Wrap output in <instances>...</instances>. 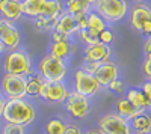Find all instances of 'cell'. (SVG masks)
I'll list each match as a JSON object with an SVG mask.
<instances>
[{"label":"cell","instance_id":"10","mask_svg":"<svg viewBox=\"0 0 151 134\" xmlns=\"http://www.w3.org/2000/svg\"><path fill=\"white\" fill-rule=\"evenodd\" d=\"M0 93L6 100L26 98V78L3 74L0 77Z\"/></svg>","mask_w":151,"mask_h":134},{"label":"cell","instance_id":"7","mask_svg":"<svg viewBox=\"0 0 151 134\" xmlns=\"http://www.w3.org/2000/svg\"><path fill=\"white\" fill-rule=\"evenodd\" d=\"M71 89L77 93H82L88 98H95V96L101 92V84L97 81L94 74H89L82 68H77L73 74V83H71Z\"/></svg>","mask_w":151,"mask_h":134},{"label":"cell","instance_id":"42","mask_svg":"<svg viewBox=\"0 0 151 134\" xmlns=\"http://www.w3.org/2000/svg\"><path fill=\"white\" fill-rule=\"evenodd\" d=\"M144 134H151V133H144Z\"/></svg>","mask_w":151,"mask_h":134},{"label":"cell","instance_id":"38","mask_svg":"<svg viewBox=\"0 0 151 134\" xmlns=\"http://www.w3.org/2000/svg\"><path fill=\"white\" fill-rule=\"evenodd\" d=\"M5 53H6V48H5V45L2 42H0V56H3Z\"/></svg>","mask_w":151,"mask_h":134},{"label":"cell","instance_id":"27","mask_svg":"<svg viewBox=\"0 0 151 134\" xmlns=\"http://www.w3.org/2000/svg\"><path fill=\"white\" fill-rule=\"evenodd\" d=\"M98 42L112 47V44L115 42V32L112 30V27L107 26L104 30H101V32L98 33Z\"/></svg>","mask_w":151,"mask_h":134},{"label":"cell","instance_id":"34","mask_svg":"<svg viewBox=\"0 0 151 134\" xmlns=\"http://www.w3.org/2000/svg\"><path fill=\"white\" fill-rule=\"evenodd\" d=\"M142 48H144V54H145V57H151V38H147V39H145Z\"/></svg>","mask_w":151,"mask_h":134},{"label":"cell","instance_id":"32","mask_svg":"<svg viewBox=\"0 0 151 134\" xmlns=\"http://www.w3.org/2000/svg\"><path fill=\"white\" fill-rule=\"evenodd\" d=\"M101 65V63H92V62H83L82 63V69H85L86 72H89V74H94V72L97 71V68Z\"/></svg>","mask_w":151,"mask_h":134},{"label":"cell","instance_id":"41","mask_svg":"<svg viewBox=\"0 0 151 134\" xmlns=\"http://www.w3.org/2000/svg\"><path fill=\"white\" fill-rule=\"evenodd\" d=\"M147 38H151V32H150V35H148V36H147Z\"/></svg>","mask_w":151,"mask_h":134},{"label":"cell","instance_id":"25","mask_svg":"<svg viewBox=\"0 0 151 134\" xmlns=\"http://www.w3.org/2000/svg\"><path fill=\"white\" fill-rule=\"evenodd\" d=\"M109 26V24L106 23V20L98 14V12L95 11H91V12H88V23H86V29L98 35L101 30H104L106 27Z\"/></svg>","mask_w":151,"mask_h":134},{"label":"cell","instance_id":"37","mask_svg":"<svg viewBox=\"0 0 151 134\" xmlns=\"http://www.w3.org/2000/svg\"><path fill=\"white\" fill-rule=\"evenodd\" d=\"M5 104H6V98L0 93V119H2V115H3V110H5Z\"/></svg>","mask_w":151,"mask_h":134},{"label":"cell","instance_id":"8","mask_svg":"<svg viewBox=\"0 0 151 134\" xmlns=\"http://www.w3.org/2000/svg\"><path fill=\"white\" fill-rule=\"evenodd\" d=\"M71 92V86L67 81H44L40 93V100L47 104H64Z\"/></svg>","mask_w":151,"mask_h":134},{"label":"cell","instance_id":"26","mask_svg":"<svg viewBox=\"0 0 151 134\" xmlns=\"http://www.w3.org/2000/svg\"><path fill=\"white\" fill-rule=\"evenodd\" d=\"M76 38H77V41H79L83 47H88V45H92V44H97V42H98V35L89 32L88 29L79 30L77 35H76Z\"/></svg>","mask_w":151,"mask_h":134},{"label":"cell","instance_id":"4","mask_svg":"<svg viewBox=\"0 0 151 134\" xmlns=\"http://www.w3.org/2000/svg\"><path fill=\"white\" fill-rule=\"evenodd\" d=\"M64 105L65 113L70 116V119H73L74 122H79V120H85L88 116L91 115L92 112V103L91 98L77 93L71 89L68 98L65 100V103L62 104Z\"/></svg>","mask_w":151,"mask_h":134},{"label":"cell","instance_id":"31","mask_svg":"<svg viewBox=\"0 0 151 134\" xmlns=\"http://www.w3.org/2000/svg\"><path fill=\"white\" fill-rule=\"evenodd\" d=\"M142 71H144L145 78L148 81H151V57H145L144 65H142Z\"/></svg>","mask_w":151,"mask_h":134},{"label":"cell","instance_id":"6","mask_svg":"<svg viewBox=\"0 0 151 134\" xmlns=\"http://www.w3.org/2000/svg\"><path fill=\"white\" fill-rule=\"evenodd\" d=\"M64 12H65V8L60 0H45V5H44L41 15L33 20L35 27L41 32H52L55 29L58 18Z\"/></svg>","mask_w":151,"mask_h":134},{"label":"cell","instance_id":"23","mask_svg":"<svg viewBox=\"0 0 151 134\" xmlns=\"http://www.w3.org/2000/svg\"><path fill=\"white\" fill-rule=\"evenodd\" d=\"M21 3H23V17L35 20L41 15L45 0H21Z\"/></svg>","mask_w":151,"mask_h":134},{"label":"cell","instance_id":"16","mask_svg":"<svg viewBox=\"0 0 151 134\" xmlns=\"http://www.w3.org/2000/svg\"><path fill=\"white\" fill-rule=\"evenodd\" d=\"M0 18L17 23L23 18L21 0H0Z\"/></svg>","mask_w":151,"mask_h":134},{"label":"cell","instance_id":"18","mask_svg":"<svg viewBox=\"0 0 151 134\" xmlns=\"http://www.w3.org/2000/svg\"><path fill=\"white\" fill-rule=\"evenodd\" d=\"M124 96L127 98L136 108H139L141 112H148L151 110V101L141 88H129L125 91Z\"/></svg>","mask_w":151,"mask_h":134},{"label":"cell","instance_id":"21","mask_svg":"<svg viewBox=\"0 0 151 134\" xmlns=\"http://www.w3.org/2000/svg\"><path fill=\"white\" fill-rule=\"evenodd\" d=\"M141 110L139 108H136L125 96H119V98L115 101V113L121 118H124L125 120H132L137 113H139Z\"/></svg>","mask_w":151,"mask_h":134},{"label":"cell","instance_id":"11","mask_svg":"<svg viewBox=\"0 0 151 134\" xmlns=\"http://www.w3.org/2000/svg\"><path fill=\"white\" fill-rule=\"evenodd\" d=\"M97 127L104 134H133L130 122L118 116L115 112L106 113L98 119Z\"/></svg>","mask_w":151,"mask_h":134},{"label":"cell","instance_id":"33","mask_svg":"<svg viewBox=\"0 0 151 134\" xmlns=\"http://www.w3.org/2000/svg\"><path fill=\"white\" fill-rule=\"evenodd\" d=\"M76 20H77L79 30H85V29H86V23H88V14H80V15H76Z\"/></svg>","mask_w":151,"mask_h":134},{"label":"cell","instance_id":"3","mask_svg":"<svg viewBox=\"0 0 151 134\" xmlns=\"http://www.w3.org/2000/svg\"><path fill=\"white\" fill-rule=\"evenodd\" d=\"M35 71L44 78V81H67L70 68L68 62H64V60L45 53L36 62Z\"/></svg>","mask_w":151,"mask_h":134},{"label":"cell","instance_id":"13","mask_svg":"<svg viewBox=\"0 0 151 134\" xmlns=\"http://www.w3.org/2000/svg\"><path fill=\"white\" fill-rule=\"evenodd\" d=\"M110 56H112V47L104 45L101 42L83 47V50H82V60L83 62L104 63V62H109L110 60Z\"/></svg>","mask_w":151,"mask_h":134},{"label":"cell","instance_id":"5","mask_svg":"<svg viewBox=\"0 0 151 134\" xmlns=\"http://www.w3.org/2000/svg\"><path fill=\"white\" fill-rule=\"evenodd\" d=\"M94 11L101 15L107 24L118 23L129 15L127 0H97Z\"/></svg>","mask_w":151,"mask_h":134},{"label":"cell","instance_id":"19","mask_svg":"<svg viewBox=\"0 0 151 134\" xmlns=\"http://www.w3.org/2000/svg\"><path fill=\"white\" fill-rule=\"evenodd\" d=\"M97 0H65L64 8L65 12L71 15H80V14H88V12L94 11Z\"/></svg>","mask_w":151,"mask_h":134},{"label":"cell","instance_id":"24","mask_svg":"<svg viewBox=\"0 0 151 134\" xmlns=\"http://www.w3.org/2000/svg\"><path fill=\"white\" fill-rule=\"evenodd\" d=\"M68 120L62 116L50 118L44 125V134H64Z\"/></svg>","mask_w":151,"mask_h":134},{"label":"cell","instance_id":"15","mask_svg":"<svg viewBox=\"0 0 151 134\" xmlns=\"http://www.w3.org/2000/svg\"><path fill=\"white\" fill-rule=\"evenodd\" d=\"M48 54H52L56 59H60L64 62H70L71 57L76 53V44L74 39L70 41H59V42H50L48 45Z\"/></svg>","mask_w":151,"mask_h":134},{"label":"cell","instance_id":"20","mask_svg":"<svg viewBox=\"0 0 151 134\" xmlns=\"http://www.w3.org/2000/svg\"><path fill=\"white\" fill-rule=\"evenodd\" d=\"M129 122H130L133 134L151 133V115H150V112H139Z\"/></svg>","mask_w":151,"mask_h":134},{"label":"cell","instance_id":"39","mask_svg":"<svg viewBox=\"0 0 151 134\" xmlns=\"http://www.w3.org/2000/svg\"><path fill=\"white\" fill-rule=\"evenodd\" d=\"M2 128H3V120L0 119V131H2Z\"/></svg>","mask_w":151,"mask_h":134},{"label":"cell","instance_id":"12","mask_svg":"<svg viewBox=\"0 0 151 134\" xmlns=\"http://www.w3.org/2000/svg\"><path fill=\"white\" fill-rule=\"evenodd\" d=\"M21 41H23V36L20 29L15 26V23L0 18V42L5 45L6 51L20 48Z\"/></svg>","mask_w":151,"mask_h":134},{"label":"cell","instance_id":"35","mask_svg":"<svg viewBox=\"0 0 151 134\" xmlns=\"http://www.w3.org/2000/svg\"><path fill=\"white\" fill-rule=\"evenodd\" d=\"M141 89L145 92V95L148 96V100L151 101V81H148V80H145L144 83H142V86H141Z\"/></svg>","mask_w":151,"mask_h":134},{"label":"cell","instance_id":"40","mask_svg":"<svg viewBox=\"0 0 151 134\" xmlns=\"http://www.w3.org/2000/svg\"><path fill=\"white\" fill-rule=\"evenodd\" d=\"M133 2H136V3H142V2H145V0H133Z\"/></svg>","mask_w":151,"mask_h":134},{"label":"cell","instance_id":"2","mask_svg":"<svg viewBox=\"0 0 151 134\" xmlns=\"http://www.w3.org/2000/svg\"><path fill=\"white\" fill-rule=\"evenodd\" d=\"M2 71L3 74L9 76H18V77H29L35 72V63L33 59L26 50H11L3 54L2 60Z\"/></svg>","mask_w":151,"mask_h":134},{"label":"cell","instance_id":"36","mask_svg":"<svg viewBox=\"0 0 151 134\" xmlns=\"http://www.w3.org/2000/svg\"><path fill=\"white\" fill-rule=\"evenodd\" d=\"M85 134H104L101 130H100L98 127H92V128H88L85 130Z\"/></svg>","mask_w":151,"mask_h":134},{"label":"cell","instance_id":"9","mask_svg":"<svg viewBox=\"0 0 151 134\" xmlns=\"http://www.w3.org/2000/svg\"><path fill=\"white\" fill-rule=\"evenodd\" d=\"M129 18L132 27L145 36L151 32V6L145 3H136L129 11Z\"/></svg>","mask_w":151,"mask_h":134},{"label":"cell","instance_id":"14","mask_svg":"<svg viewBox=\"0 0 151 134\" xmlns=\"http://www.w3.org/2000/svg\"><path fill=\"white\" fill-rule=\"evenodd\" d=\"M94 77L97 78V81L100 84H101V88L106 89L113 80L119 78V68L115 62L109 60V62H104L97 68V71L94 72Z\"/></svg>","mask_w":151,"mask_h":134},{"label":"cell","instance_id":"30","mask_svg":"<svg viewBox=\"0 0 151 134\" xmlns=\"http://www.w3.org/2000/svg\"><path fill=\"white\" fill-rule=\"evenodd\" d=\"M64 134H85V130L83 127L79 124V122H68L67 124V128H65V133Z\"/></svg>","mask_w":151,"mask_h":134},{"label":"cell","instance_id":"29","mask_svg":"<svg viewBox=\"0 0 151 134\" xmlns=\"http://www.w3.org/2000/svg\"><path fill=\"white\" fill-rule=\"evenodd\" d=\"M27 128L20 127V125H12V124H3V128L0 134H26Z\"/></svg>","mask_w":151,"mask_h":134},{"label":"cell","instance_id":"17","mask_svg":"<svg viewBox=\"0 0 151 134\" xmlns=\"http://www.w3.org/2000/svg\"><path fill=\"white\" fill-rule=\"evenodd\" d=\"M56 32L59 33H64L67 36H71V38H74L76 35H77L79 32V26H77V20H76L74 15L68 14V12H64L56 21L55 24V29Z\"/></svg>","mask_w":151,"mask_h":134},{"label":"cell","instance_id":"28","mask_svg":"<svg viewBox=\"0 0 151 134\" xmlns=\"http://www.w3.org/2000/svg\"><path fill=\"white\" fill-rule=\"evenodd\" d=\"M107 91H110L112 93H115V95H119L122 96L125 93V91H127V88H125V83L121 80V78H116V80H113L109 86L106 88Z\"/></svg>","mask_w":151,"mask_h":134},{"label":"cell","instance_id":"1","mask_svg":"<svg viewBox=\"0 0 151 134\" xmlns=\"http://www.w3.org/2000/svg\"><path fill=\"white\" fill-rule=\"evenodd\" d=\"M38 116L36 105L30 98H17V100H6L5 110L2 115L3 124H12L20 127H29L35 122Z\"/></svg>","mask_w":151,"mask_h":134},{"label":"cell","instance_id":"22","mask_svg":"<svg viewBox=\"0 0 151 134\" xmlns=\"http://www.w3.org/2000/svg\"><path fill=\"white\" fill-rule=\"evenodd\" d=\"M44 84V78L35 71L33 74H30L29 77H26V96L30 100L40 98V93Z\"/></svg>","mask_w":151,"mask_h":134}]
</instances>
